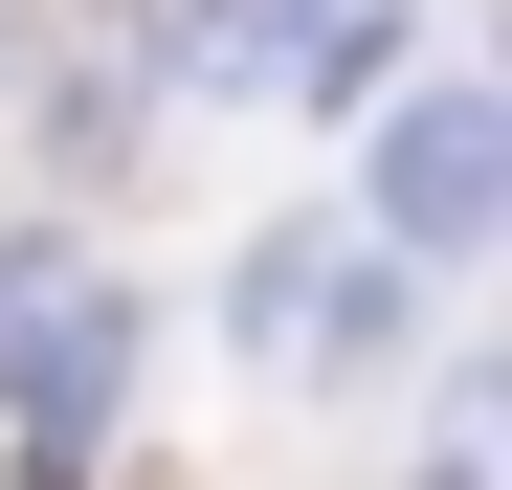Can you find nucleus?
I'll return each instance as SVG.
<instances>
[{
    "label": "nucleus",
    "mask_w": 512,
    "mask_h": 490,
    "mask_svg": "<svg viewBox=\"0 0 512 490\" xmlns=\"http://www.w3.org/2000/svg\"><path fill=\"white\" fill-rule=\"evenodd\" d=\"M512 223V90H401L379 156H357V245H401V268H468V245Z\"/></svg>",
    "instance_id": "nucleus-2"
},
{
    "label": "nucleus",
    "mask_w": 512,
    "mask_h": 490,
    "mask_svg": "<svg viewBox=\"0 0 512 490\" xmlns=\"http://www.w3.org/2000/svg\"><path fill=\"white\" fill-rule=\"evenodd\" d=\"M290 90H312V112H379V90H401V23H379V0L290 23Z\"/></svg>",
    "instance_id": "nucleus-4"
},
{
    "label": "nucleus",
    "mask_w": 512,
    "mask_h": 490,
    "mask_svg": "<svg viewBox=\"0 0 512 490\" xmlns=\"http://www.w3.org/2000/svg\"><path fill=\"white\" fill-rule=\"evenodd\" d=\"M401 312H423V268L357 245V223H268V245H245V357H268V379H379Z\"/></svg>",
    "instance_id": "nucleus-3"
},
{
    "label": "nucleus",
    "mask_w": 512,
    "mask_h": 490,
    "mask_svg": "<svg viewBox=\"0 0 512 490\" xmlns=\"http://www.w3.org/2000/svg\"><path fill=\"white\" fill-rule=\"evenodd\" d=\"M490 468H512V401H490V379H446V424H423V490H490Z\"/></svg>",
    "instance_id": "nucleus-5"
},
{
    "label": "nucleus",
    "mask_w": 512,
    "mask_h": 490,
    "mask_svg": "<svg viewBox=\"0 0 512 490\" xmlns=\"http://www.w3.org/2000/svg\"><path fill=\"white\" fill-rule=\"evenodd\" d=\"M112 379H134V290L67 223H23V245H0V424H23V446H90Z\"/></svg>",
    "instance_id": "nucleus-1"
}]
</instances>
